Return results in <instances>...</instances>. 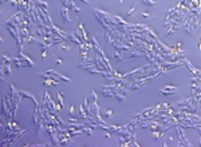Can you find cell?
<instances>
[{
    "mask_svg": "<svg viewBox=\"0 0 201 147\" xmlns=\"http://www.w3.org/2000/svg\"><path fill=\"white\" fill-rule=\"evenodd\" d=\"M43 84H44V86H51V84H53V86H59V82H58V80H55V79L51 76V78L46 79V80L43 82Z\"/></svg>",
    "mask_w": 201,
    "mask_h": 147,
    "instance_id": "7",
    "label": "cell"
},
{
    "mask_svg": "<svg viewBox=\"0 0 201 147\" xmlns=\"http://www.w3.org/2000/svg\"><path fill=\"white\" fill-rule=\"evenodd\" d=\"M19 56H20V58H23V59H26L27 62H30V63H31V66L34 67V62L31 60V59H30V58H28V56H26V55L23 54V51H19Z\"/></svg>",
    "mask_w": 201,
    "mask_h": 147,
    "instance_id": "10",
    "label": "cell"
},
{
    "mask_svg": "<svg viewBox=\"0 0 201 147\" xmlns=\"http://www.w3.org/2000/svg\"><path fill=\"white\" fill-rule=\"evenodd\" d=\"M178 91V87L176 86H166L165 88H162L160 92L161 94H164V95H170V94H174V92H177Z\"/></svg>",
    "mask_w": 201,
    "mask_h": 147,
    "instance_id": "3",
    "label": "cell"
},
{
    "mask_svg": "<svg viewBox=\"0 0 201 147\" xmlns=\"http://www.w3.org/2000/svg\"><path fill=\"white\" fill-rule=\"evenodd\" d=\"M162 146H164V147L168 146V142H166V139H165V138H162Z\"/></svg>",
    "mask_w": 201,
    "mask_h": 147,
    "instance_id": "15",
    "label": "cell"
},
{
    "mask_svg": "<svg viewBox=\"0 0 201 147\" xmlns=\"http://www.w3.org/2000/svg\"><path fill=\"white\" fill-rule=\"evenodd\" d=\"M113 115V110H109V111H106V114H105V118H110Z\"/></svg>",
    "mask_w": 201,
    "mask_h": 147,
    "instance_id": "14",
    "label": "cell"
},
{
    "mask_svg": "<svg viewBox=\"0 0 201 147\" xmlns=\"http://www.w3.org/2000/svg\"><path fill=\"white\" fill-rule=\"evenodd\" d=\"M198 26V16L197 15H193V13H190V16L186 17V20L184 22L182 27L184 30H185V32L186 34H193V31H194V28Z\"/></svg>",
    "mask_w": 201,
    "mask_h": 147,
    "instance_id": "1",
    "label": "cell"
},
{
    "mask_svg": "<svg viewBox=\"0 0 201 147\" xmlns=\"http://www.w3.org/2000/svg\"><path fill=\"white\" fill-rule=\"evenodd\" d=\"M89 115L87 113H86V110H85V107H83V104L79 107V119H87Z\"/></svg>",
    "mask_w": 201,
    "mask_h": 147,
    "instance_id": "8",
    "label": "cell"
},
{
    "mask_svg": "<svg viewBox=\"0 0 201 147\" xmlns=\"http://www.w3.org/2000/svg\"><path fill=\"white\" fill-rule=\"evenodd\" d=\"M61 16H62V19H63L66 23L71 22L70 15H69V7H66V5H63V7H62V8H61Z\"/></svg>",
    "mask_w": 201,
    "mask_h": 147,
    "instance_id": "4",
    "label": "cell"
},
{
    "mask_svg": "<svg viewBox=\"0 0 201 147\" xmlns=\"http://www.w3.org/2000/svg\"><path fill=\"white\" fill-rule=\"evenodd\" d=\"M142 16H145V17H149V16H150V15H149V13H146V12H142Z\"/></svg>",
    "mask_w": 201,
    "mask_h": 147,
    "instance_id": "16",
    "label": "cell"
},
{
    "mask_svg": "<svg viewBox=\"0 0 201 147\" xmlns=\"http://www.w3.org/2000/svg\"><path fill=\"white\" fill-rule=\"evenodd\" d=\"M36 5L40 7V8H43V9H47L48 3L47 1H43V0H36Z\"/></svg>",
    "mask_w": 201,
    "mask_h": 147,
    "instance_id": "9",
    "label": "cell"
},
{
    "mask_svg": "<svg viewBox=\"0 0 201 147\" xmlns=\"http://www.w3.org/2000/svg\"><path fill=\"white\" fill-rule=\"evenodd\" d=\"M57 63H58V64H62V63H63V60H62V59H57Z\"/></svg>",
    "mask_w": 201,
    "mask_h": 147,
    "instance_id": "17",
    "label": "cell"
},
{
    "mask_svg": "<svg viewBox=\"0 0 201 147\" xmlns=\"http://www.w3.org/2000/svg\"><path fill=\"white\" fill-rule=\"evenodd\" d=\"M83 3H89V0H82Z\"/></svg>",
    "mask_w": 201,
    "mask_h": 147,
    "instance_id": "18",
    "label": "cell"
},
{
    "mask_svg": "<svg viewBox=\"0 0 201 147\" xmlns=\"http://www.w3.org/2000/svg\"><path fill=\"white\" fill-rule=\"evenodd\" d=\"M53 78H58V79H62V80H65V82H70V78L69 76H65V75H61L59 72H57V71H54V70H48L47 71Z\"/></svg>",
    "mask_w": 201,
    "mask_h": 147,
    "instance_id": "5",
    "label": "cell"
},
{
    "mask_svg": "<svg viewBox=\"0 0 201 147\" xmlns=\"http://www.w3.org/2000/svg\"><path fill=\"white\" fill-rule=\"evenodd\" d=\"M137 9V5H134V7H131L130 8V11H129V12H127V16H130V15H133V13H134V11H136Z\"/></svg>",
    "mask_w": 201,
    "mask_h": 147,
    "instance_id": "13",
    "label": "cell"
},
{
    "mask_svg": "<svg viewBox=\"0 0 201 147\" xmlns=\"http://www.w3.org/2000/svg\"><path fill=\"white\" fill-rule=\"evenodd\" d=\"M198 143H200V146H201V135H200V140H198Z\"/></svg>",
    "mask_w": 201,
    "mask_h": 147,
    "instance_id": "19",
    "label": "cell"
},
{
    "mask_svg": "<svg viewBox=\"0 0 201 147\" xmlns=\"http://www.w3.org/2000/svg\"><path fill=\"white\" fill-rule=\"evenodd\" d=\"M65 43H67V42H62L61 44H59V47L62 48V50H63V51H69V50H70V46H67V44H65Z\"/></svg>",
    "mask_w": 201,
    "mask_h": 147,
    "instance_id": "11",
    "label": "cell"
},
{
    "mask_svg": "<svg viewBox=\"0 0 201 147\" xmlns=\"http://www.w3.org/2000/svg\"><path fill=\"white\" fill-rule=\"evenodd\" d=\"M13 62L16 63L18 68H20V67H32L30 62H27L26 59H24V60H22V59H19V58H13Z\"/></svg>",
    "mask_w": 201,
    "mask_h": 147,
    "instance_id": "6",
    "label": "cell"
},
{
    "mask_svg": "<svg viewBox=\"0 0 201 147\" xmlns=\"http://www.w3.org/2000/svg\"><path fill=\"white\" fill-rule=\"evenodd\" d=\"M69 113H70V117H74V114H75V107H74V104H71V106H70V110H69Z\"/></svg>",
    "mask_w": 201,
    "mask_h": 147,
    "instance_id": "12",
    "label": "cell"
},
{
    "mask_svg": "<svg viewBox=\"0 0 201 147\" xmlns=\"http://www.w3.org/2000/svg\"><path fill=\"white\" fill-rule=\"evenodd\" d=\"M176 130H177V135H178V143H177V146L178 147H182V146L190 147L192 146V142L186 138V134H185V131H184V126L177 124L176 126Z\"/></svg>",
    "mask_w": 201,
    "mask_h": 147,
    "instance_id": "2",
    "label": "cell"
}]
</instances>
